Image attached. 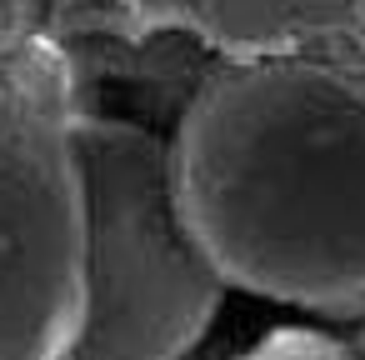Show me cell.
I'll use <instances>...</instances> for the list:
<instances>
[{
    "label": "cell",
    "mask_w": 365,
    "mask_h": 360,
    "mask_svg": "<svg viewBox=\"0 0 365 360\" xmlns=\"http://www.w3.org/2000/svg\"><path fill=\"white\" fill-rule=\"evenodd\" d=\"M175 195L225 285L345 305L365 295V86L315 61H235L185 110Z\"/></svg>",
    "instance_id": "1"
},
{
    "label": "cell",
    "mask_w": 365,
    "mask_h": 360,
    "mask_svg": "<svg viewBox=\"0 0 365 360\" xmlns=\"http://www.w3.org/2000/svg\"><path fill=\"white\" fill-rule=\"evenodd\" d=\"M86 215V305L66 360H180L220 310V270L195 245L170 145L140 125L71 115Z\"/></svg>",
    "instance_id": "2"
},
{
    "label": "cell",
    "mask_w": 365,
    "mask_h": 360,
    "mask_svg": "<svg viewBox=\"0 0 365 360\" xmlns=\"http://www.w3.org/2000/svg\"><path fill=\"white\" fill-rule=\"evenodd\" d=\"M86 305L71 115L0 81V360H66Z\"/></svg>",
    "instance_id": "3"
},
{
    "label": "cell",
    "mask_w": 365,
    "mask_h": 360,
    "mask_svg": "<svg viewBox=\"0 0 365 360\" xmlns=\"http://www.w3.org/2000/svg\"><path fill=\"white\" fill-rule=\"evenodd\" d=\"M135 31H185L230 61L365 66V0H125Z\"/></svg>",
    "instance_id": "4"
},
{
    "label": "cell",
    "mask_w": 365,
    "mask_h": 360,
    "mask_svg": "<svg viewBox=\"0 0 365 360\" xmlns=\"http://www.w3.org/2000/svg\"><path fill=\"white\" fill-rule=\"evenodd\" d=\"M21 21L31 31V41H71V36H91V31H125L130 6L125 0H21Z\"/></svg>",
    "instance_id": "5"
},
{
    "label": "cell",
    "mask_w": 365,
    "mask_h": 360,
    "mask_svg": "<svg viewBox=\"0 0 365 360\" xmlns=\"http://www.w3.org/2000/svg\"><path fill=\"white\" fill-rule=\"evenodd\" d=\"M235 360H350V350L330 335H315V330H275Z\"/></svg>",
    "instance_id": "6"
},
{
    "label": "cell",
    "mask_w": 365,
    "mask_h": 360,
    "mask_svg": "<svg viewBox=\"0 0 365 360\" xmlns=\"http://www.w3.org/2000/svg\"><path fill=\"white\" fill-rule=\"evenodd\" d=\"M350 360H365V315H360V325H355V335H350Z\"/></svg>",
    "instance_id": "7"
}]
</instances>
